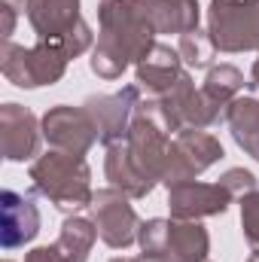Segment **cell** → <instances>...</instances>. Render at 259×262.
Instances as JSON below:
<instances>
[{"mask_svg":"<svg viewBox=\"0 0 259 262\" xmlns=\"http://www.w3.org/2000/svg\"><path fill=\"white\" fill-rule=\"evenodd\" d=\"M92 223L98 229V238L110 247V250H128L131 244H137V210L131 204V198L113 186L98 189L92 198Z\"/></svg>","mask_w":259,"mask_h":262,"instance_id":"7","label":"cell"},{"mask_svg":"<svg viewBox=\"0 0 259 262\" xmlns=\"http://www.w3.org/2000/svg\"><path fill=\"white\" fill-rule=\"evenodd\" d=\"M223 143L207 134L204 128H183L171 137V149H168V165H165V186L195 180L198 174H204L210 165H217L223 159Z\"/></svg>","mask_w":259,"mask_h":262,"instance_id":"5","label":"cell"},{"mask_svg":"<svg viewBox=\"0 0 259 262\" xmlns=\"http://www.w3.org/2000/svg\"><path fill=\"white\" fill-rule=\"evenodd\" d=\"M156 101L162 104L165 119H168V125H171L174 134L183 131V128H210V125H217L220 119H226V110H223L220 104H213L201 89H195V82H192L189 73H183V76H180L165 95H159Z\"/></svg>","mask_w":259,"mask_h":262,"instance_id":"6","label":"cell"},{"mask_svg":"<svg viewBox=\"0 0 259 262\" xmlns=\"http://www.w3.org/2000/svg\"><path fill=\"white\" fill-rule=\"evenodd\" d=\"M156 46V31L140 15L134 0H101L98 3V43L89 67L101 79H119L131 64L146 58Z\"/></svg>","mask_w":259,"mask_h":262,"instance_id":"1","label":"cell"},{"mask_svg":"<svg viewBox=\"0 0 259 262\" xmlns=\"http://www.w3.org/2000/svg\"><path fill=\"white\" fill-rule=\"evenodd\" d=\"M104 177L110 180L113 189L125 192L128 198H146L156 186H159V183H153L149 177H143L140 168L131 162L125 140L107 146V156H104Z\"/></svg>","mask_w":259,"mask_h":262,"instance_id":"17","label":"cell"},{"mask_svg":"<svg viewBox=\"0 0 259 262\" xmlns=\"http://www.w3.org/2000/svg\"><path fill=\"white\" fill-rule=\"evenodd\" d=\"M220 183L232 192V198H244L247 192H256L259 189V180L253 171H247V168H229L223 177H220Z\"/></svg>","mask_w":259,"mask_h":262,"instance_id":"24","label":"cell"},{"mask_svg":"<svg viewBox=\"0 0 259 262\" xmlns=\"http://www.w3.org/2000/svg\"><path fill=\"white\" fill-rule=\"evenodd\" d=\"M110 262H134V259H128V256H113Z\"/></svg>","mask_w":259,"mask_h":262,"instance_id":"29","label":"cell"},{"mask_svg":"<svg viewBox=\"0 0 259 262\" xmlns=\"http://www.w3.org/2000/svg\"><path fill=\"white\" fill-rule=\"evenodd\" d=\"M25 262H67L58 250V244H46V247H34L31 253H25Z\"/></svg>","mask_w":259,"mask_h":262,"instance_id":"25","label":"cell"},{"mask_svg":"<svg viewBox=\"0 0 259 262\" xmlns=\"http://www.w3.org/2000/svg\"><path fill=\"white\" fill-rule=\"evenodd\" d=\"M241 201V229H244V241L247 247L259 253V189L256 192H247Z\"/></svg>","mask_w":259,"mask_h":262,"instance_id":"23","label":"cell"},{"mask_svg":"<svg viewBox=\"0 0 259 262\" xmlns=\"http://www.w3.org/2000/svg\"><path fill=\"white\" fill-rule=\"evenodd\" d=\"M0 15H3V34H0V37L9 40L12 31H15V15H18V9H15L9 0H3V3H0Z\"/></svg>","mask_w":259,"mask_h":262,"instance_id":"26","label":"cell"},{"mask_svg":"<svg viewBox=\"0 0 259 262\" xmlns=\"http://www.w3.org/2000/svg\"><path fill=\"white\" fill-rule=\"evenodd\" d=\"M183 58L177 49H171L168 43H159L146 52V58H140L134 64V82L149 95V98H159L165 95L180 76H183Z\"/></svg>","mask_w":259,"mask_h":262,"instance_id":"13","label":"cell"},{"mask_svg":"<svg viewBox=\"0 0 259 262\" xmlns=\"http://www.w3.org/2000/svg\"><path fill=\"white\" fill-rule=\"evenodd\" d=\"M244 85H247V82H244V73L235 64H213L207 70L204 82H201V92H204L213 104H220V107L226 110L235 98H241V89H244Z\"/></svg>","mask_w":259,"mask_h":262,"instance_id":"20","label":"cell"},{"mask_svg":"<svg viewBox=\"0 0 259 262\" xmlns=\"http://www.w3.org/2000/svg\"><path fill=\"white\" fill-rule=\"evenodd\" d=\"M226 125L232 131V140L250 159L259 162V98H253V95L235 98L226 107Z\"/></svg>","mask_w":259,"mask_h":262,"instance_id":"18","label":"cell"},{"mask_svg":"<svg viewBox=\"0 0 259 262\" xmlns=\"http://www.w3.org/2000/svg\"><path fill=\"white\" fill-rule=\"evenodd\" d=\"M247 89H253V92L259 89V58L253 61V67H250V79H247Z\"/></svg>","mask_w":259,"mask_h":262,"instance_id":"27","label":"cell"},{"mask_svg":"<svg viewBox=\"0 0 259 262\" xmlns=\"http://www.w3.org/2000/svg\"><path fill=\"white\" fill-rule=\"evenodd\" d=\"M40 207L34 198L15 189L0 192V244L3 250H18L40 235Z\"/></svg>","mask_w":259,"mask_h":262,"instance_id":"12","label":"cell"},{"mask_svg":"<svg viewBox=\"0 0 259 262\" xmlns=\"http://www.w3.org/2000/svg\"><path fill=\"white\" fill-rule=\"evenodd\" d=\"M134 262H168L165 256H153V253H140V256H134Z\"/></svg>","mask_w":259,"mask_h":262,"instance_id":"28","label":"cell"},{"mask_svg":"<svg viewBox=\"0 0 259 262\" xmlns=\"http://www.w3.org/2000/svg\"><path fill=\"white\" fill-rule=\"evenodd\" d=\"M95 241H98L95 223L73 213V216H67L64 223H61V232H58L55 244H58V250H61V256L67 262H89Z\"/></svg>","mask_w":259,"mask_h":262,"instance_id":"19","label":"cell"},{"mask_svg":"<svg viewBox=\"0 0 259 262\" xmlns=\"http://www.w3.org/2000/svg\"><path fill=\"white\" fill-rule=\"evenodd\" d=\"M43 137L52 149L70 152V156H89V149L98 143V128L85 107H70V104H55L43 113Z\"/></svg>","mask_w":259,"mask_h":262,"instance_id":"8","label":"cell"},{"mask_svg":"<svg viewBox=\"0 0 259 262\" xmlns=\"http://www.w3.org/2000/svg\"><path fill=\"white\" fill-rule=\"evenodd\" d=\"M28 177H31V186L37 195L49 198V204H55L64 213H76L82 207H92V198H95L92 168L82 156L49 149V152L34 159Z\"/></svg>","mask_w":259,"mask_h":262,"instance_id":"2","label":"cell"},{"mask_svg":"<svg viewBox=\"0 0 259 262\" xmlns=\"http://www.w3.org/2000/svg\"><path fill=\"white\" fill-rule=\"evenodd\" d=\"M247 262H259V253H253V256H250V259H247Z\"/></svg>","mask_w":259,"mask_h":262,"instance_id":"30","label":"cell"},{"mask_svg":"<svg viewBox=\"0 0 259 262\" xmlns=\"http://www.w3.org/2000/svg\"><path fill=\"white\" fill-rule=\"evenodd\" d=\"M207 262H210V259H207Z\"/></svg>","mask_w":259,"mask_h":262,"instance_id":"32","label":"cell"},{"mask_svg":"<svg viewBox=\"0 0 259 262\" xmlns=\"http://www.w3.org/2000/svg\"><path fill=\"white\" fill-rule=\"evenodd\" d=\"M43 122L21 104L6 101L0 107V152L6 162H28L40 156Z\"/></svg>","mask_w":259,"mask_h":262,"instance_id":"10","label":"cell"},{"mask_svg":"<svg viewBox=\"0 0 259 262\" xmlns=\"http://www.w3.org/2000/svg\"><path fill=\"white\" fill-rule=\"evenodd\" d=\"M210 235L198 220H168V241L165 259L168 262H207Z\"/></svg>","mask_w":259,"mask_h":262,"instance_id":"16","label":"cell"},{"mask_svg":"<svg viewBox=\"0 0 259 262\" xmlns=\"http://www.w3.org/2000/svg\"><path fill=\"white\" fill-rule=\"evenodd\" d=\"M140 85H125L113 95H89L82 101L85 113L92 116L95 128H98V140L104 146H113L119 140L128 137V128H131V119H134V110L140 104Z\"/></svg>","mask_w":259,"mask_h":262,"instance_id":"9","label":"cell"},{"mask_svg":"<svg viewBox=\"0 0 259 262\" xmlns=\"http://www.w3.org/2000/svg\"><path fill=\"white\" fill-rule=\"evenodd\" d=\"M18 12L28 15V25L37 37H61L70 31L79 15V0H9Z\"/></svg>","mask_w":259,"mask_h":262,"instance_id":"14","label":"cell"},{"mask_svg":"<svg viewBox=\"0 0 259 262\" xmlns=\"http://www.w3.org/2000/svg\"><path fill=\"white\" fill-rule=\"evenodd\" d=\"M6 262H12V259H6Z\"/></svg>","mask_w":259,"mask_h":262,"instance_id":"31","label":"cell"},{"mask_svg":"<svg viewBox=\"0 0 259 262\" xmlns=\"http://www.w3.org/2000/svg\"><path fill=\"white\" fill-rule=\"evenodd\" d=\"M207 31L217 52H259V0H210Z\"/></svg>","mask_w":259,"mask_h":262,"instance_id":"4","label":"cell"},{"mask_svg":"<svg viewBox=\"0 0 259 262\" xmlns=\"http://www.w3.org/2000/svg\"><path fill=\"white\" fill-rule=\"evenodd\" d=\"M177 52H180V58H183L186 67H192V70H210L213 67V55H217V46L210 40V31L195 28L189 34H180Z\"/></svg>","mask_w":259,"mask_h":262,"instance_id":"21","label":"cell"},{"mask_svg":"<svg viewBox=\"0 0 259 262\" xmlns=\"http://www.w3.org/2000/svg\"><path fill=\"white\" fill-rule=\"evenodd\" d=\"M67 64L70 58L64 55V49L49 37H37L34 46H18L12 40H3L0 49V70L18 89L55 85L67 73Z\"/></svg>","mask_w":259,"mask_h":262,"instance_id":"3","label":"cell"},{"mask_svg":"<svg viewBox=\"0 0 259 262\" xmlns=\"http://www.w3.org/2000/svg\"><path fill=\"white\" fill-rule=\"evenodd\" d=\"M156 34H189L201 21L198 0H134Z\"/></svg>","mask_w":259,"mask_h":262,"instance_id":"15","label":"cell"},{"mask_svg":"<svg viewBox=\"0 0 259 262\" xmlns=\"http://www.w3.org/2000/svg\"><path fill=\"white\" fill-rule=\"evenodd\" d=\"M232 204V192L223 183H198L183 180L168 186V210L174 220H204L220 216Z\"/></svg>","mask_w":259,"mask_h":262,"instance_id":"11","label":"cell"},{"mask_svg":"<svg viewBox=\"0 0 259 262\" xmlns=\"http://www.w3.org/2000/svg\"><path fill=\"white\" fill-rule=\"evenodd\" d=\"M165 241H168V220L153 216V220H143V223H140V229H137V244H140V253L165 256Z\"/></svg>","mask_w":259,"mask_h":262,"instance_id":"22","label":"cell"}]
</instances>
